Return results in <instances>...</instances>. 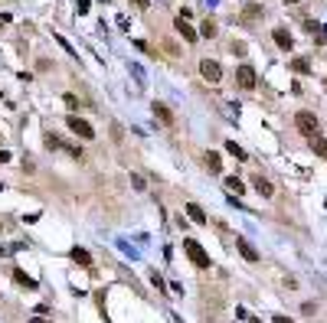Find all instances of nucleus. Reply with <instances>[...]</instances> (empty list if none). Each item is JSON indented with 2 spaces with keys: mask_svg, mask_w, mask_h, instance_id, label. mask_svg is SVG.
I'll use <instances>...</instances> for the list:
<instances>
[{
  "mask_svg": "<svg viewBox=\"0 0 327 323\" xmlns=\"http://www.w3.org/2000/svg\"><path fill=\"white\" fill-rule=\"evenodd\" d=\"M184 248H186V255H190V261H193L196 268H209V255L203 251V245H200L196 238H184Z\"/></svg>",
  "mask_w": 327,
  "mask_h": 323,
  "instance_id": "1",
  "label": "nucleus"
},
{
  "mask_svg": "<svg viewBox=\"0 0 327 323\" xmlns=\"http://www.w3.org/2000/svg\"><path fill=\"white\" fill-rule=\"evenodd\" d=\"M65 124L76 131V134H79L82 140H92V137H95V128H92V124H88L85 118H79V114H65Z\"/></svg>",
  "mask_w": 327,
  "mask_h": 323,
  "instance_id": "2",
  "label": "nucleus"
},
{
  "mask_svg": "<svg viewBox=\"0 0 327 323\" xmlns=\"http://www.w3.org/2000/svg\"><path fill=\"white\" fill-rule=\"evenodd\" d=\"M294 124H298V131H301L305 137H314V131H317V118L311 114V111H298V114H294Z\"/></svg>",
  "mask_w": 327,
  "mask_h": 323,
  "instance_id": "3",
  "label": "nucleus"
},
{
  "mask_svg": "<svg viewBox=\"0 0 327 323\" xmlns=\"http://www.w3.org/2000/svg\"><path fill=\"white\" fill-rule=\"evenodd\" d=\"M236 82H239V88L252 92V88H255V69H252L249 62H242L239 69H236Z\"/></svg>",
  "mask_w": 327,
  "mask_h": 323,
  "instance_id": "4",
  "label": "nucleus"
},
{
  "mask_svg": "<svg viewBox=\"0 0 327 323\" xmlns=\"http://www.w3.org/2000/svg\"><path fill=\"white\" fill-rule=\"evenodd\" d=\"M200 76L206 78V82H219V78H223V69H219V62H213V59H203V62H200Z\"/></svg>",
  "mask_w": 327,
  "mask_h": 323,
  "instance_id": "5",
  "label": "nucleus"
},
{
  "mask_svg": "<svg viewBox=\"0 0 327 323\" xmlns=\"http://www.w3.org/2000/svg\"><path fill=\"white\" fill-rule=\"evenodd\" d=\"M174 26H177V33L184 36V43H196V39H200V33H196L193 26H190V23L184 20V17H177V20H174Z\"/></svg>",
  "mask_w": 327,
  "mask_h": 323,
  "instance_id": "6",
  "label": "nucleus"
},
{
  "mask_svg": "<svg viewBox=\"0 0 327 323\" xmlns=\"http://www.w3.org/2000/svg\"><path fill=\"white\" fill-rule=\"evenodd\" d=\"M186 219H190V222H196V226H206V212H203V206L200 203H186Z\"/></svg>",
  "mask_w": 327,
  "mask_h": 323,
  "instance_id": "7",
  "label": "nucleus"
},
{
  "mask_svg": "<svg viewBox=\"0 0 327 323\" xmlns=\"http://www.w3.org/2000/svg\"><path fill=\"white\" fill-rule=\"evenodd\" d=\"M151 111L157 114V121H161V124H174V111H170L167 105H161V101H154V105H151Z\"/></svg>",
  "mask_w": 327,
  "mask_h": 323,
  "instance_id": "8",
  "label": "nucleus"
},
{
  "mask_svg": "<svg viewBox=\"0 0 327 323\" xmlns=\"http://www.w3.org/2000/svg\"><path fill=\"white\" fill-rule=\"evenodd\" d=\"M272 36H275V46H278V49H291V46H294V39H291V33L285 30V26H278V30H275Z\"/></svg>",
  "mask_w": 327,
  "mask_h": 323,
  "instance_id": "9",
  "label": "nucleus"
},
{
  "mask_svg": "<svg viewBox=\"0 0 327 323\" xmlns=\"http://www.w3.org/2000/svg\"><path fill=\"white\" fill-rule=\"evenodd\" d=\"M236 245H239V255H242V258H245V261H259V251L252 248V242H245V238H239Z\"/></svg>",
  "mask_w": 327,
  "mask_h": 323,
  "instance_id": "10",
  "label": "nucleus"
},
{
  "mask_svg": "<svg viewBox=\"0 0 327 323\" xmlns=\"http://www.w3.org/2000/svg\"><path fill=\"white\" fill-rule=\"evenodd\" d=\"M259 17H262V7H259V3H245V7H242V20H245V23H255Z\"/></svg>",
  "mask_w": 327,
  "mask_h": 323,
  "instance_id": "11",
  "label": "nucleus"
},
{
  "mask_svg": "<svg viewBox=\"0 0 327 323\" xmlns=\"http://www.w3.org/2000/svg\"><path fill=\"white\" fill-rule=\"evenodd\" d=\"M252 186H255V190H259V193L265 196V199H268V196H275V186L268 183L265 176H255V180H252Z\"/></svg>",
  "mask_w": 327,
  "mask_h": 323,
  "instance_id": "12",
  "label": "nucleus"
},
{
  "mask_svg": "<svg viewBox=\"0 0 327 323\" xmlns=\"http://www.w3.org/2000/svg\"><path fill=\"white\" fill-rule=\"evenodd\" d=\"M13 281H17L20 287H26V291H33V287H36V281H33L30 274H23L20 268H13Z\"/></svg>",
  "mask_w": 327,
  "mask_h": 323,
  "instance_id": "13",
  "label": "nucleus"
},
{
  "mask_svg": "<svg viewBox=\"0 0 327 323\" xmlns=\"http://www.w3.org/2000/svg\"><path fill=\"white\" fill-rule=\"evenodd\" d=\"M69 255H72V261H79V265H85V268H88V265H92V255H88V251H85V248H72V251H69Z\"/></svg>",
  "mask_w": 327,
  "mask_h": 323,
  "instance_id": "14",
  "label": "nucleus"
},
{
  "mask_svg": "<svg viewBox=\"0 0 327 323\" xmlns=\"http://www.w3.org/2000/svg\"><path fill=\"white\" fill-rule=\"evenodd\" d=\"M206 170H209V173H219V170H223V163H219V153H216V151L206 153Z\"/></svg>",
  "mask_w": 327,
  "mask_h": 323,
  "instance_id": "15",
  "label": "nucleus"
},
{
  "mask_svg": "<svg viewBox=\"0 0 327 323\" xmlns=\"http://www.w3.org/2000/svg\"><path fill=\"white\" fill-rule=\"evenodd\" d=\"M291 69L298 72V76H305V72H311V65H307V59H305V56H298V59L291 62Z\"/></svg>",
  "mask_w": 327,
  "mask_h": 323,
  "instance_id": "16",
  "label": "nucleus"
},
{
  "mask_svg": "<svg viewBox=\"0 0 327 323\" xmlns=\"http://www.w3.org/2000/svg\"><path fill=\"white\" fill-rule=\"evenodd\" d=\"M226 151L232 153L236 160H245V151H242V147H239V144H236V140H226Z\"/></svg>",
  "mask_w": 327,
  "mask_h": 323,
  "instance_id": "17",
  "label": "nucleus"
},
{
  "mask_svg": "<svg viewBox=\"0 0 327 323\" xmlns=\"http://www.w3.org/2000/svg\"><path fill=\"white\" fill-rule=\"evenodd\" d=\"M311 147H314V153H317V157H324V160H327V140H324V137L311 140Z\"/></svg>",
  "mask_w": 327,
  "mask_h": 323,
  "instance_id": "18",
  "label": "nucleus"
},
{
  "mask_svg": "<svg viewBox=\"0 0 327 323\" xmlns=\"http://www.w3.org/2000/svg\"><path fill=\"white\" fill-rule=\"evenodd\" d=\"M46 147H49V151H62V140H59V137H56V134H46Z\"/></svg>",
  "mask_w": 327,
  "mask_h": 323,
  "instance_id": "19",
  "label": "nucleus"
},
{
  "mask_svg": "<svg viewBox=\"0 0 327 323\" xmlns=\"http://www.w3.org/2000/svg\"><path fill=\"white\" fill-rule=\"evenodd\" d=\"M200 36L213 39V36H216V23H213V20H206V23H203V30H200Z\"/></svg>",
  "mask_w": 327,
  "mask_h": 323,
  "instance_id": "20",
  "label": "nucleus"
},
{
  "mask_svg": "<svg viewBox=\"0 0 327 323\" xmlns=\"http://www.w3.org/2000/svg\"><path fill=\"white\" fill-rule=\"evenodd\" d=\"M53 36H56V43L62 46V49H65V53H69V56H72V59H79V53H76V49H72V46H69V43H65V36H59V33H53Z\"/></svg>",
  "mask_w": 327,
  "mask_h": 323,
  "instance_id": "21",
  "label": "nucleus"
},
{
  "mask_svg": "<svg viewBox=\"0 0 327 323\" xmlns=\"http://www.w3.org/2000/svg\"><path fill=\"white\" fill-rule=\"evenodd\" d=\"M226 190H232V193H242L245 186H242V180H236V176H226Z\"/></svg>",
  "mask_w": 327,
  "mask_h": 323,
  "instance_id": "22",
  "label": "nucleus"
},
{
  "mask_svg": "<svg viewBox=\"0 0 327 323\" xmlns=\"http://www.w3.org/2000/svg\"><path fill=\"white\" fill-rule=\"evenodd\" d=\"M131 7H134V10H147V7H151V0H131Z\"/></svg>",
  "mask_w": 327,
  "mask_h": 323,
  "instance_id": "23",
  "label": "nucleus"
},
{
  "mask_svg": "<svg viewBox=\"0 0 327 323\" xmlns=\"http://www.w3.org/2000/svg\"><path fill=\"white\" fill-rule=\"evenodd\" d=\"M131 186H134V190H144V180H141V176H138V173L131 176Z\"/></svg>",
  "mask_w": 327,
  "mask_h": 323,
  "instance_id": "24",
  "label": "nucleus"
},
{
  "mask_svg": "<svg viewBox=\"0 0 327 323\" xmlns=\"http://www.w3.org/2000/svg\"><path fill=\"white\" fill-rule=\"evenodd\" d=\"M232 53H236V56H245V43H232Z\"/></svg>",
  "mask_w": 327,
  "mask_h": 323,
  "instance_id": "25",
  "label": "nucleus"
},
{
  "mask_svg": "<svg viewBox=\"0 0 327 323\" xmlns=\"http://www.w3.org/2000/svg\"><path fill=\"white\" fill-rule=\"evenodd\" d=\"M76 7H79V13H88V0H76Z\"/></svg>",
  "mask_w": 327,
  "mask_h": 323,
  "instance_id": "26",
  "label": "nucleus"
},
{
  "mask_svg": "<svg viewBox=\"0 0 327 323\" xmlns=\"http://www.w3.org/2000/svg\"><path fill=\"white\" fill-rule=\"evenodd\" d=\"M272 323H294V320H291V317H275Z\"/></svg>",
  "mask_w": 327,
  "mask_h": 323,
  "instance_id": "27",
  "label": "nucleus"
},
{
  "mask_svg": "<svg viewBox=\"0 0 327 323\" xmlns=\"http://www.w3.org/2000/svg\"><path fill=\"white\" fill-rule=\"evenodd\" d=\"M285 3H298V0H285Z\"/></svg>",
  "mask_w": 327,
  "mask_h": 323,
  "instance_id": "28",
  "label": "nucleus"
},
{
  "mask_svg": "<svg viewBox=\"0 0 327 323\" xmlns=\"http://www.w3.org/2000/svg\"><path fill=\"white\" fill-rule=\"evenodd\" d=\"M33 323H46V320H33Z\"/></svg>",
  "mask_w": 327,
  "mask_h": 323,
  "instance_id": "29",
  "label": "nucleus"
},
{
  "mask_svg": "<svg viewBox=\"0 0 327 323\" xmlns=\"http://www.w3.org/2000/svg\"><path fill=\"white\" fill-rule=\"evenodd\" d=\"M249 323H262V320H249Z\"/></svg>",
  "mask_w": 327,
  "mask_h": 323,
  "instance_id": "30",
  "label": "nucleus"
}]
</instances>
